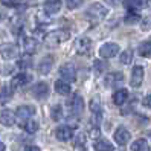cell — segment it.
I'll return each mask as SVG.
<instances>
[{
    "label": "cell",
    "instance_id": "6da1fadb",
    "mask_svg": "<svg viewBox=\"0 0 151 151\" xmlns=\"http://www.w3.org/2000/svg\"><path fill=\"white\" fill-rule=\"evenodd\" d=\"M69 38H70V32L67 29H55V31H50L49 34H46L44 43L49 47H57L60 44H63L64 41H67Z\"/></svg>",
    "mask_w": 151,
    "mask_h": 151
},
{
    "label": "cell",
    "instance_id": "7a4b0ae2",
    "mask_svg": "<svg viewBox=\"0 0 151 151\" xmlns=\"http://www.w3.org/2000/svg\"><path fill=\"white\" fill-rule=\"evenodd\" d=\"M107 14H109V9L102 3H92L86 11V15L95 23L104 20L105 17H107Z\"/></svg>",
    "mask_w": 151,
    "mask_h": 151
},
{
    "label": "cell",
    "instance_id": "3957f363",
    "mask_svg": "<svg viewBox=\"0 0 151 151\" xmlns=\"http://www.w3.org/2000/svg\"><path fill=\"white\" fill-rule=\"evenodd\" d=\"M35 114V107L34 105H20L15 110V121L20 124V127H24V124L28 122Z\"/></svg>",
    "mask_w": 151,
    "mask_h": 151
},
{
    "label": "cell",
    "instance_id": "277c9868",
    "mask_svg": "<svg viewBox=\"0 0 151 151\" xmlns=\"http://www.w3.org/2000/svg\"><path fill=\"white\" fill-rule=\"evenodd\" d=\"M67 107H69L72 116H78V118L81 116L84 109H86V104H84V99L81 98V95H73L67 101Z\"/></svg>",
    "mask_w": 151,
    "mask_h": 151
},
{
    "label": "cell",
    "instance_id": "5b68a950",
    "mask_svg": "<svg viewBox=\"0 0 151 151\" xmlns=\"http://www.w3.org/2000/svg\"><path fill=\"white\" fill-rule=\"evenodd\" d=\"M119 44L116 43H105L102 44V46L99 47V57L101 58H113V57H116L119 54Z\"/></svg>",
    "mask_w": 151,
    "mask_h": 151
},
{
    "label": "cell",
    "instance_id": "8992f818",
    "mask_svg": "<svg viewBox=\"0 0 151 151\" xmlns=\"http://www.w3.org/2000/svg\"><path fill=\"white\" fill-rule=\"evenodd\" d=\"M93 47V41L87 37H83V38H78L76 43H75V50L78 55H87L90 54V50Z\"/></svg>",
    "mask_w": 151,
    "mask_h": 151
},
{
    "label": "cell",
    "instance_id": "52a82bcc",
    "mask_svg": "<svg viewBox=\"0 0 151 151\" xmlns=\"http://www.w3.org/2000/svg\"><path fill=\"white\" fill-rule=\"evenodd\" d=\"M20 43H22L23 52H24V54H28V55L35 54V52H37V49H38V41L35 40L34 37H22Z\"/></svg>",
    "mask_w": 151,
    "mask_h": 151
},
{
    "label": "cell",
    "instance_id": "ba28073f",
    "mask_svg": "<svg viewBox=\"0 0 151 151\" xmlns=\"http://www.w3.org/2000/svg\"><path fill=\"white\" fill-rule=\"evenodd\" d=\"M60 75H61V79H64V81H67V83L75 81L76 79V69L72 63H66L64 66H61Z\"/></svg>",
    "mask_w": 151,
    "mask_h": 151
},
{
    "label": "cell",
    "instance_id": "9c48e42d",
    "mask_svg": "<svg viewBox=\"0 0 151 151\" xmlns=\"http://www.w3.org/2000/svg\"><path fill=\"white\" fill-rule=\"evenodd\" d=\"M104 84L107 87H121L124 84V73H121V72H111L109 75H105Z\"/></svg>",
    "mask_w": 151,
    "mask_h": 151
},
{
    "label": "cell",
    "instance_id": "30bf717a",
    "mask_svg": "<svg viewBox=\"0 0 151 151\" xmlns=\"http://www.w3.org/2000/svg\"><path fill=\"white\" fill-rule=\"evenodd\" d=\"M32 81V75L22 72V73H17L14 75V78L11 79V87L12 88H19V87H24L26 84H29Z\"/></svg>",
    "mask_w": 151,
    "mask_h": 151
},
{
    "label": "cell",
    "instance_id": "8fae6325",
    "mask_svg": "<svg viewBox=\"0 0 151 151\" xmlns=\"http://www.w3.org/2000/svg\"><path fill=\"white\" fill-rule=\"evenodd\" d=\"M114 142H116L118 145H121V147H125L127 144H128V140H130V137H131V134H130V131L127 130V128H124V127H119L116 131H114Z\"/></svg>",
    "mask_w": 151,
    "mask_h": 151
},
{
    "label": "cell",
    "instance_id": "7c38bea8",
    "mask_svg": "<svg viewBox=\"0 0 151 151\" xmlns=\"http://www.w3.org/2000/svg\"><path fill=\"white\" fill-rule=\"evenodd\" d=\"M73 136V128H70L69 125H60L55 130V137L61 142H67Z\"/></svg>",
    "mask_w": 151,
    "mask_h": 151
},
{
    "label": "cell",
    "instance_id": "4fadbf2b",
    "mask_svg": "<svg viewBox=\"0 0 151 151\" xmlns=\"http://www.w3.org/2000/svg\"><path fill=\"white\" fill-rule=\"evenodd\" d=\"M142 81H144V69H142L140 66H134L131 70V78H130V84L131 87H140Z\"/></svg>",
    "mask_w": 151,
    "mask_h": 151
},
{
    "label": "cell",
    "instance_id": "5bb4252c",
    "mask_svg": "<svg viewBox=\"0 0 151 151\" xmlns=\"http://www.w3.org/2000/svg\"><path fill=\"white\" fill-rule=\"evenodd\" d=\"M54 61H55V58L52 57V55L43 57L41 61L38 63V73H41V75H47L50 70H52V67H54Z\"/></svg>",
    "mask_w": 151,
    "mask_h": 151
},
{
    "label": "cell",
    "instance_id": "9a60e30c",
    "mask_svg": "<svg viewBox=\"0 0 151 151\" xmlns=\"http://www.w3.org/2000/svg\"><path fill=\"white\" fill-rule=\"evenodd\" d=\"M32 93L35 98H38V99H46L47 95H49V86L47 83H37L34 87H32Z\"/></svg>",
    "mask_w": 151,
    "mask_h": 151
},
{
    "label": "cell",
    "instance_id": "2e32d148",
    "mask_svg": "<svg viewBox=\"0 0 151 151\" xmlns=\"http://www.w3.org/2000/svg\"><path fill=\"white\" fill-rule=\"evenodd\" d=\"M0 124L5 127H12L15 124V113L11 110H0Z\"/></svg>",
    "mask_w": 151,
    "mask_h": 151
},
{
    "label": "cell",
    "instance_id": "e0dca14e",
    "mask_svg": "<svg viewBox=\"0 0 151 151\" xmlns=\"http://www.w3.org/2000/svg\"><path fill=\"white\" fill-rule=\"evenodd\" d=\"M0 55L5 60H14L19 55V49H17V46H14V44H5V46H2V49H0Z\"/></svg>",
    "mask_w": 151,
    "mask_h": 151
},
{
    "label": "cell",
    "instance_id": "ac0fdd59",
    "mask_svg": "<svg viewBox=\"0 0 151 151\" xmlns=\"http://www.w3.org/2000/svg\"><path fill=\"white\" fill-rule=\"evenodd\" d=\"M61 5H63L61 0H46L44 2V12L47 15H54L61 9Z\"/></svg>",
    "mask_w": 151,
    "mask_h": 151
},
{
    "label": "cell",
    "instance_id": "d6986e66",
    "mask_svg": "<svg viewBox=\"0 0 151 151\" xmlns=\"http://www.w3.org/2000/svg\"><path fill=\"white\" fill-rule=\"evenodd\" d=\"M128 99V90L127 88H119L113 95V104L114 105H124Z\"/></svg>",
    "mask_w": 151,
    "mask_h": 151
},
{
    "label": "cell",
    "instance_id": "ffe728a7",
    "mask_svg": "<svg viewBox=\"0 0 151 151\" xmlns=\"http://www.w3.org/2000/svg\"><path fill=\"white\" fill-rule=\"evenodd\" d=\"M54 87H55V92L58 95H63V96H66V95H69L70 92H72L70 84L67 81H64V79H58V81H55Z\"/></svg>",
    "mask_w": 151,
    "mask_h": 151
},
{
    "label": "cell",
    "instance_id": "44dd1931",
    "mask_svg": "<svg viewBox=\"0 0 151 151\" xmlns=\"http://www.w3.org/2000/svg\"><path fill=\"white\" fill-rule=\"evenodd\" d=\"M93 148L95 151H113V145H111V142L107 140V139H96L93 142Z\"/></svg>",
    "mask_w": 151,
    "mask_h": 151
},
{
    "label": "cell",
    "instance_id": "7402d4cb",
    "mask_svg": "<svg viewBox=\"0 0 151 151\" xmlns=\"http://www.w3.org/2000/svg\"><path fill=\"white\" fill-rule=\"evenodd\" d=\"M12 98V87L11 86H3L0 90V104H6L9 102Z\"/></svg>",
    "mask_w": 151,
    "mask_h": 151
},
{
    "label": "cell",
    "instance_id": "603a6c76",
    "mask_svg": "<svg viewBox=\"0 0 151 151\" xmlns=\"http://www.w3.org/2000/svg\"><path fill=\"white\" fill-rule=\"evenodd\" d=\"M148 148H150V145H148L147 139H136L131 144V147H130L131 151H147Z\"/></svg>",
    "mask_w": 151,
    "mask_h": 151
},
{
    "label": "cell",
    "instance_id": "cb8c5ba5",
    "mask_svg": "<svg viewBox=\"0 0 151 151\" xmlns=\"http://www.w3.org/2000/svg\"><path fill=\"white\" fill-rule=\"evenodd\" d=\"M88 109H90L92 114H99L101 113V99L98 96H93L90 102H88Z\"/></svg>",
    "mask_w": 151,
    "mask_h": 151
},
{
    "label": "cell",
    "instance_id": "d4e9b609",
    "mask_svg": "<svg viewBox=\"0 0 151 151\" xmlns=\"http://www.w3.org/2000/svg\"><path fill=\"white\" fill-rule=\"evenodd\" d=\"M137 52H139V55H140V57H145V58L151 57V40L142 43L140 46L137 47Z\"/></svg>",
    "mask_w": 151,
    "mask_h": 151
},
{
    "label": "cell",
    "instance_id": "484cf974",
    "mask_svg": "<svg viewBox=\"0 0 151 151\" xmlns=\"http://www.w3.org/2000/svg\"><path fill=\"white\" fill-rule=\"evenodd\" d=\"M131 60H133V50L131 49H125L121 54V57H119V63L124 64V66H128L131 63Z\"/></svg>",
    "mask_w": 151,
    "mask_h": 151
},
{
    "label": "cell",
    "instance_id": "4316f807",
    "mask_svg": "<svg viewBox=\"0 0 151 151\" xmlns=\"http://www.w3.org/2000/svg\"><path fill=\"white\" fill-rule=\"evenodd\" d=\"M107 67H109V64L105 63V61H102V60H95L93 70H95L96 73H104L105 70H107Z\"/></svg>",
    "mask_w": 151,
    "mask_h": 151
},
{
    "label": "cell",
    "instance_id": "83f0119b",
    "mask_svg": "<svg viewBox=\"0 0 151 151\" xmlns=\"http://www.w3.org/2000/svg\"><path fill=\"white\" fill-rule=\"evenodd\" d=\"M50 116L54 121H61L63 119V107L61 105H54L50 110Z\"/></svg>",
    "mask_w": 151,
    "mask_h": 151
},
{
    "label": "cell",
    "instance_id": "f1b7e54d",
    "mask_svg": "<svg viewBox=\"0 0 151 151\" xmlns=\"http://www.w3.org/2000/svg\"><path fill=\"white\" fill-rule=\"evenodd\" d=\"M86 139L87 136L84 133H79L78 136H75V142H73V147L78 148V150H84V145H86Z\"/></svg>",
    "mask_w": 151,
    "mask_h": 151
},
{
    "label": "cell",
    "instance_id": "f546056e",
    "mask_svg": "<svg viewBox=\"0 0 151 151\" xmlns=\"http://www.w3.org/2000/svg\"><path fill=\"white\" fill-rule=\"evenodd\" d=\"M28 133H31V134H34V133H37L38 131V122L37 121H34V119H29L28 122L24 124V127H23Z\"/></svg>",
    "mask_w": 151,
    "mask_h": 151
},
{
    "label": "cell",
    "instance_id": "4dcf8cb0",
    "mask_svg": "<svg viewBox=\"0 0 151 151\" xmlns=\"http://www.w3.org/2000/svg\"><path fill=\"white\" fill-rule=\"evenodd\" d=\"M125 22L127 23H136V22H139V14L137 12H128V15L125 17Z\"/></svg>",
    "mask_w": 151,
    "mask_h": 151
},
{
    "label": "cell",
    "instance_id": "1f68e13d",
    "mask_svg": "<svg viewBox=\"0 0 151 151\" xmlns=\"http://www.w3.org/2000/svg\"><path fill=\"white\" fill-rule=\"evenodd\" d=\"M84 0H67V6L70 8V9H75V8H79L83 5Z\"/></svg>",
    "mask_w": 151,
    "mask_h": 151
},
{
    "label": "cell",
    "instance_id": "d6a6232c",
    "mask_svg": "<svg viewBox=\"0 0 151 151\" xmlns=\"http://www.w3.org/2000/svg\"><path fill=\"white\" fill-rule=\"evenodd\" d=\"M29 63H31L29 60L23 58V60H20V61H19V67H22V69H24V67H29V66H31Z\"/></svg>",
    "mask_w": 151,
    "mask_h": 151
},
{
    "label": "cell",
    "instance_id": "836d02e7",
    "mask_svg": "<svg viewBox=\"0 0 151 151\" xmlns=\"http://www.w3.org/2000/svg\"><path fill=\"white\" fill-rule=\"evenodd\" d=\"M144 105H145V107H148V109H151V93H148V95L145 96V99H144Z\"/></svg>",
    "mask_w": 151,
    "mask_h": 151
},
{
    "label": "cell",
    "instance_id": "e575fe53",
    "mask_svg": "<svg viewBox=\"0 0 151 151\" xmlns=\"http://www.w3.org/2000/svg\"><path fill=\"white\" fill-rule=\"evenodd\" d=\"M0 2H2V5H5V6H14L15 5L14 0H0Z\"/></svg>",
    "mask_w": 151,
    "mask_h": 151
},
{
    "label": "cell",
    "instance_id": "d590c367",
    "mask_svg": "<svg viewBox=\"0 0 151 151\" xmlns=\"http://www.w3.org/2000/svg\"><path fill=\"white\" fill-rule=\"evenodd\" d=\"M23 151H41L38 147H35V145H29V147H26Z\"/></svg>",
    "mask_w": 151,
    "mask_h": 151
},
{
    "label": "cell",
    "instance_id": "8d00e7d4",
    "mask_svg": "<svg viewBox=\"0 0 151 151\" xmlns=\"http://www.w3.org/2000/svg\"><path fill=\"white\" fill-rule=\"evenodd\" d=\"M109 3H111V5H119V3H122L124 0H107Z\"/></svg>",
    "mask_w": 151,
    "mask_h": 151
},
{
    "label": "cell",
    "instance_id": "74e56055",
    "mask_svg": "<svg viewBox=\"0 0 151 151\" xmlns=\"http://www.w3.org/2000/svg\"><path fill=\"white\" fill-rule=\"evenodd\" d=\"M3 19V15H2V12H0V20H2Z\"/></svg>",
    "mask_w": 151,
    "mask_h": 151
},
{
    "label": "cell",
    "instance_id": "f35d334b",
    "mask_svg": "<svg viewBox=\"0 0 151 151\" xmlns=\"http://www.w3.org/2000/svg\"><path fill=\"white\" fill-rule=\"evenodd\" d=\"M0 144H2V142H0Z\"/></svg>",
    "mask_w": 151,
    "mask_h": 151
}]
</instances>
